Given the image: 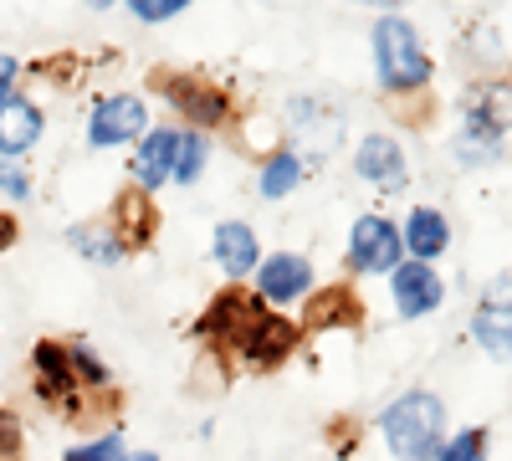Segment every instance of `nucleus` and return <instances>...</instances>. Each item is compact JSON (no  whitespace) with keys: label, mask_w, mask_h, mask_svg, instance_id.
I'll return each instance as SVG.
<instances>
[{"label":"nucleus","mask_w":512,"mask_h":461,"mask_svg":"<svg viewBox=\"0 0 512 461\" xmlns=\"http://www.w3.org/2000/svg\"><path fill=\"white\" fill-rule=\"evenodd\" d=\"M72 374H77V385H108V369L88 349H72Z\"/></svg>","instance_id":"4be33fe9"},{"label":"nucleus","mask_w":512,"mask_h":461,"mask_svg":"<svg viewBox=\"0 0 512 461\" xmlns=\"http://www.w3.org/2000/svg\"><path fill=\"white\" fill-rule=\"evenodd\" d=\"M400 241H405V251H410L415 262H425V267H431V257H441V251H446V241H451V231H446V216H441V211H431V205H420V211H410V221H405Z\"/></svg>","instance_id":"9b49d317"},{"label":"nucleus","mask_w":512,"mask_h":461,"mask_svg":"<svg viewBox=\"0 0 512 461\" xmlns=\"http://www.w3.org/2000/svg\"><path fill=\"white\" fill-rule=\"evenodd\" d=\"M31 359H36V385H41V395H47V400H72V390H77L72 354L57 349V344H36Z\"/></svg>","instance_id":"ddd939ff"},{"label":"nucleus","mask_w":512,"mask_h":461,"mask_svg":"<svg viewBox=\"0 0 512 461\" xmlns=\"http://www.w3.org/2000/svg\"><path fill=\"white\" fill-rule=\"evenodd\" d=\"M0 190H6L11 200H26V195H31V180L21 175V164H11V159H0Z\"/></svg>","instance_id":"b1692460"},{"label":"nucleus","mask_w":512,"mask_h":461,"mask_svg":"<svg viewBox=\"0 0 512 461\" xmlns=\"http://www.w3.org/2000/svg\"><path fill=\"white\" fill-rule=\"evenodd\" d=\"M308 113H313V123H308L303 113H297V103H292V123H297L292 139L303 144V154H308V159H318V154H328V149L338 144V118H333V113H323L318 103H308Z\"/></svg>","instance_id":"2eb2a0df"},{"label":"nucleus","mask_w":512,"mask_h":461,"mask_svg":"<svg viewBox=\"0 0 512 461\" xmlns=\"http://www.w3.org/2000/svg\"><path fill=\"white\" fill-rule=\"evenodd\" d=\"M41 139V108L26 98L0 103V154H26Z\"/></svg>","instance_id":"f8f14e48"},{"label":"nucleus","mask_w":512,"mask_h":461,"mask_svg":"<svg viewBox=\"0 0 512 461\" xmlns=\"http://www.w3.org/2000/svg\"><path fill=\"white\" fill-rule=\"evenodd\" d=\"M67 241H72L88 262H98V267L123 262V236H113V231H103V226H72Z\"/></svg>","instance_id":"f3484780"},{"label":"nucleus","mask_w":512,"mask_h":461,"mask_svg":"<svg viewBox=\"0 0 512 461\" xmlns=\"http://www.w3.org/2000/svg\"><path fill=\"white\" fill-rule=\"evenodd\" d=\"M185 11V0H134V16L139 21H169V16H180Z\"/></svg>","instance_id":"5701e85b"},{"label":"nucleus","mask_w":512,"mask_h":461,"mask_svg":"<svg viewBox=\"0 0 512 461\" xmlns=\"http://www.w3.org/2000/svg\"><path fill=\"white\" fill-rule=\"evenodd\" d=\"M405 257V241L400 231L384 221V216H364L354 221V236H349V262L359 272H395Z\"/></svg>","instance_id":"7ed1b4c3"},{"label":"nucleus","mask_w":512,"mask_h":461,"mask_svg":"<svg viewBox=\"0 0 512 461\" xmlns=\"http://www.w3.org/2000/svg\"><path fill=\"white\" fill-rule=\"evenodd\" d=\"M164 93H169V103H175L195 123V134L200 129H216V123H226V113H231L226 108V93L210 88V82H200V77H169Z\"/></svg>","instance_id":"0eeeda50"},{"label":"nucleus","mask_w":512,"mask_h":461,"mask_svg":"<svg viewBox=\"0 0 512 461\" xmlns=\"http://www.w3.org/2000/svg\"><path fill=\"white\" fill-rule=\"evenodd\" d=\"M67 461H118V441L108 436V441H93V446H77Z\"/></svg>","instance_id":"393cba45"},{"label":"nucleus","mask_w":512,"mask_h":461,"mask_svg":"<svg viewBox=\"0 0 512 461\" xmlns=\"http://www.w3.org/2000/svg\"><path fill=\"white\" fill-rule=\"evenodd\" d=\"M374 67H379V82L390 93H415L425 88V77H431V62H425V47L410 21L400 16H384L374 26Z\"/></svg>","instance_id":"f03ea898"},{"label":"nucleus","mask_w":512,"mask_h":461,"mask_svg":"<svg viewBox=\"0 0 512 461\" xmlns=\"http://www.w3.org/2000/svg\"><path fill=\"white\" fill-rule=\"evenodd\" d=\"M236 354L241 359H251V364H277L292 344H297V328L287 323V318H272V313H262V308H251V318L241 323V333H236Z\"/></svg>","instance_id":"39448f33"},{"label":"nucleus","mask_w":512,"mask_h":461,"mask_svg":"<svg viewBox=\"0 0 512 461\" xmlns=\"http://www.w3.org/2000/svg\"><path fill=\"white\" fill-rule=\"evenodd\" d=\"M216 262H221V272H231V277H246V272L256 267V236H251L246 221L216 226Z\"/></svg>","instance_id":"4468645a"},{"label":"nucleus","mask_w":512,"mask_h":461,"mask_svg":"<svg viewBox=\"0 0 512 461\" xmlns=\"http://www.w3.org/2000/svg\"><path fill=\"white\" fill-rule=\"evenodd\" d=\"M359 175L379 190H400L405 185V154L395 139H384V134H369L359 144Z\"/></svg>","instance_id":"9d476101"},{"label":"nucleus","mask_w":512,"mask_h":461,"mask_svg":"<svg viewBox=\"0 0 512 461\" xmlns=\"http://www.w3.org/2000/svg\"><path fill=\"white\" fill-rule=\"evenodd\" d=\"M308 318H313L318 328H323V323L333 328V323H354V318H359V308H354V298H349V287H333L328 298H318V303H313V313H308Z\"/></svg>","instance_id":"aec40b11"},{"label":"nucleus","mask_w":512,"mask_h":461,"mask_svg":"<svg viewBox=\"0 0 512 461\" xmlns=\"http://www.w3.org/2000/svg\"><path fill=\"white\" fill-rule=\"evenodd\" d=\"M297 185H303V154H297V149L272 154L267 170H262V195H267V200H282V195H292Z\"/></svg>","instance_id":"a211bd4d"},{"label":"nucleus","mask_w":512,"mask_h":461,"mask_svg":"<svg viewBox=\"0 0 512 461\" xmlns=\"http://www.w3.org/2000/svg\"><path fill=\"white\" fill-rule=\"evenodd\" d=\"M175 159H180V129H149L139 139V154H134V180L144 190L175 180Z\"/></svg>","instance_id":"6e6552de"},{"label":"nucleus","mask_w":512,"mask_h":461,"mask_svg":"<svg viewBox=\"0 0 512 461\" xmlns=\"http://www.w3.org/2000/svg\"><path fill=\"white\" fill-rule=\"evenodd\" d=\"M118 461H159V456H149V451H134V456H118Z\"/></svg>","instance_id":"cd10ccee"},{"label":"nucleus","mask_w":512,"mask_h":461,"mask_svg":"<svg viewBox=\"0 0 512 461\" xmlns=\"http://www.w3.org/2000/svg\"><path fill=\"white\" fill-rule=\"evenodd\" d=\"M205 159H210V144H205V134H180V159H175V180L180 185H190V180H200V170H205Z\"/></svg>","instance_id":"6ab92c4d"},{"label":"nucleus","mask_w":512,"mask_h":461,"mask_svg":"<svg viewBox=\"0 0 512 461\" xmlns=\"http://www.w3.org/2000/svg\"><path fill=\"white\" fill-rule=\"evenodd\" d=\"M384 441L400 461H431L441 451V431H446V405L436 395H400L390 410H384Z\"/></svg>","instance_id":"f257e3e1"},{"label":"nucleus","mask_w":512,"mask_h":461,"mask_svg":"<svg viewBox=\"0 0 512 461\" xmlns=\"http://www.w3.org/2000/svg\"><path fill=\"white\" fill-rule=\"evenodd\" d=\"M308 287H313V267H308V257H297V251H277V257L262 262V272H256L262 303H297V298H308Z\"/></svg>","instance_id":"423d86ee"},{"label":"nucleus","mask_w":512,"mask_h":461,"mask_svg":"<svg viewBox=\"0 0 512 461\" xmlns=\"http://www.w3.org/2000/svg\"><path fill=\"white\" fill-rule=\"evenodd\" d=\"M441 277L425 267V262H400L395 267V308L405 313V318H420V313H431L436 303H441Z\"/></svg>","instance_id":"1a4fd4ad"},{"label":"nucleus","mask_w":512,"mask_h":461,"mask_svg":"<svg viewBox=\"0 0 512 461\" xmlns=\"http://www.w3.org/2000/svg\"><path fill=\"white\" fill-rule=\"evenodd\" d=\"M472 333H477V344H482L487 354L512 359V308H502V303H482Z\"/></svg>","instance_id":"dca6fc26"},{"label":"nucleus","mask_w":512,"mask_h":461,"mask_svg":"<svg viewBox=\"0 0 512 461\" xmlns=\"http://www.w3.org/2000/svg\"><path fill=\"white\" fill-rule=\"evenodd\" d=\"M11 236H16V226H11V216H0V246H6Z\"/></svg>","instance_id":"bb28decb"},{"label":"nucleus","mask_w":512,"mask_h":461,"mask_svg":"<svg viewBox=\"0 0 512 461\" xmlns=\"http://www.w3.org/2000/svg\"><path fill=\"white\" fill-rule=\"evenodd\" d=\"M436 461H487V436L482 431H461L451 446L436 451Z\"/></svg>","instance_id":"412c9836"},{"label":"nucleus","mask_w":512,"mask_h":461,"mask_svg":"<svg viewBox=\"0 0 512 461\" xmlns=\"http://www.w3.org/2000/svg\"><path fill=\"white\" fill-rule=\"evenodd\" d=\"M144 129H149V118H144V103H139L134 93L103 98V103L93 108V118H88V139H93L98 149H113V144H128V139H144Z\"/></svg>","instance_id":"20e7f679"},{"label":"nucleus","mask_w":512,"mask_h":461,"mask_svg":"<svg viewBox=\"0 0 512 461\" xmlns=\"http://www.w3.org/2000/svg\"><path fill=\"white\" fill-rule=\"evenodd\" d=\"M11 82H16V57H6V52H0V103L11 98Z\"/></svg>","instance_id":"a878e982"}]
</instances>
